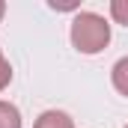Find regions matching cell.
I'll return each mask as SVG.
<instances>
[{
	"label": "cell",
	"instance_id": "obj_1",
	"mask_svg": "<svg viewBox=\"0 0 128 128\" xmlns=\"http://www.w3.org/2000/svg\"><path fill=\"white\" fill-rule=\"evenodd\" d=\"M68 36L80 54H101L110 45V24L98 12H78Z\"/></svg>",
	"mask_w": 128,
	"mask_h": 128
},
{
	"label": "cell",
	"instance_id": "obj_2",
	"mask_svg": "<svg viewBox=\"0 0 128 128\" xmlns=\"http://www.w3.org/2000/svg\"><path fill=\"white\" fill-rule=\"evenodd\" d=\"M33 128H74V122H72V116L63 113V110H45L33 122Z\"/></svg>",
	"mask_w": 128,
	"mask_h": 128
},
{
	"label": "cell",
	"instance_id": "obj_5",
	"mask_svg": "<svg viewBox=\"0 0 128 128\" xmlns=\"http://www.w3.org/2000/svg\"><path fill=\"white\" fill-rule=\"evenodd\" d=\"M110 18L128 27V0H110Z\"/></svg>",
	"mask_w": 128,
	"mask_h": 128
},
{
	"label": "cell",
	"instance_id": "obj_8",
	"mask_svg": "<svg viewBox=\"0 0 128 128\" xmlns=\"http://www.w3.org/2000/svg\"><path fill=\"white\" fill-rule=\"evenodd\" d=\"M125 128H128V125H125Z\"/></svg>",
	"mask_w": 128,
	"mask_h": 128
},
{
	"label": "cell",
	"instance_id": "obj_6",
	"mask_svg": "<svg viewBox=\"0 0 128 128\" xmlns=\"http://www.w3.org/2000/svg\"><path fill=\"white\" fill-rule=\"evenodd\" d=\"M9 84H12V66H9V60H6L3 51H0V92H3Z\"/></svg>",
	"mask_w": 128,
	"mask_h": 128
},
{
	"label": "cell",
	"instance_id": "obj_7",
	"mask_svg": "<svg viewBox=\"0 0 128 128\" xmlns=\"http://www.w3.org/2000/svg\"><path fill=\"white\" fill-rule=\"evenodd\" d=\"M3 15H6V3L0 0V21H3Z\"/></svg>",
	"mask_w": 128,
	"mask_h": 128
},
{
	"label": "cell",
	"instance_id": "obj_4",
	"mask_svg": "<svg viewBox=\"0 0 128 128\" xmlns=\"http://www.w3.org/2000/svg\"><path fill=\"white\" fill-rule=\"evenodd\" d=\"M0 128H21V110L12 101H0Z\"/></svg>",
	"mask_w": 128,
	"mask_h": 128
},
{
	"label": "cell",
	"instance_id": "obj_3",
	"mask_svg": "<svg viewBox=\"0 0 128 128\" xmlns=\"http://www.w3.org/2000/svg\"><path fill=\"white\" fill-rule=\"evenodd\" d=\"M110 80H113L116 92L128 96V57H122V60L113 63V68H110Z\"/></svg>",
	"mask_w": 128,
	"mask_h": 128
}]
</instances>
